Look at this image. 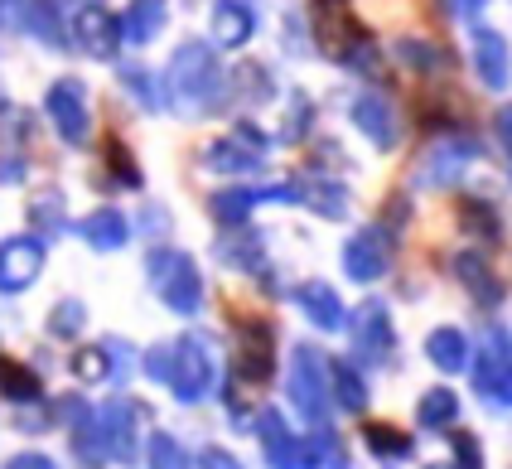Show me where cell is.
Segmentation results:
<instances>
[{
	"label": "cell",
	"mask_w": 512,
	"mask_h": 469,
	"mask_svg": "<svg viewBox=\"0 0 512 469\" xmlns=\"http://www.w3.org/2000/svg\"><path fill=\"white\" fill-rule=\"evenodd\" d=\"M459 223H464V233H479L484 242H498L503 237V223H498V213L479 199H469V204H459Z\"/></svg>",
	"instance_id": "obj_32"
},
{
	"label": "cell",
	"mask_w": 512,
	"mask_h": 469,
	"mask_svg": "<svg viewBox=\"0 0 512 469\" xmlns=\"http://www.w3.org/2000/svg\"><path fill=\"white\" fill-rule=\"evenodd\" d=\"M199 465H203V469H242V460L213 445V450H203V455H199Z\"/></svg>",
	"instance_id": "obj_46"
},
{
	"label": "cell",
	"mask_w": 512,
	"mask_h": 469,
	"mask_svg": "<svg viewBox=\"0 0 512 469\" xmlns=\"http://www.w3.org/2000/svg\"><path fill=\"white\" fill-rule=\"evenodd\" d=\"M290 402L300 407V416H310L314 426H324L329 416V387H324V363L310 344L290 353Z\"/></svg>",
	"instance_id": "obj_4"
},
{
	"label": "cell",
	"mask_w": 512,
	"mask_h": 469,
	"mask_svg": "<svg viewBox=\"0 0 512 469\" xmlns=\"http://www.w3.org/2000/svg\"><path fill=\"white\" fill-rule=\"evenodd\" d=\"M218 257L237 271H256L261 266V237L256 233H242V237H223L218 242Z\"/></svg>",
	"instance_id": "obj_31"
},
{
	"label": "cell",
	"mask_w": 512,
	"mask_h": 469,
	"mask_svg": "<svg viewBox=\"0 0 512 469\" xmlns=\"http://www.w3.org/2000/svg\"><path fill=\"white\" fill-rule=\"evenodd\" d=\"M455 276L464 281V286H469V295H474V300H484V305H498V300H503V286H498L493 266H488L484 257L474 252V247L455 257Z\"/></svg>",
	"instance_id": "obj_20"
},
{
	"label": "cell",
	"mask_w": 512,
	"mask_h": 469,
	"mask_svg": "<svg viewBox=\"0 0 512 469\" xmlns=\"http://www.w3.org/2000/svg\"><path fill=\"white\" fill-rule=\"evenodd\" d=\"M97 431L107 440V455L116 465H131L136 460V407L131 402H107L97 411Z\"/></svg>",
	"instance_id": "obj_10"
},
{
	"label": "cell",
	"mask_w": 512,
	"mask_h": 469,
	"mask_svg": "<svg viewBox=\"0 0 512 469\" xmlns=\"http://www.w3.org/2000/svg\"><path fill=\"white\" fill-rule=\"evenodd\" d=\"M416 416H421V426H430V431H440V426H455L459 397H455V392H445V387H435V392H426V397H421Z\"/></svg>",
	"instance_id": "obj_30"
},
{
	"label": "cell",
	"mask_w": 512,
	"mask_h": 469,
	"mask_svg": "<svg viewBox=\"0 0 512 469\" xmlns=\"http://www.w3.org/2000/svg\"><path fill=\"white\" fill-rule=\"evenodd\" d=\"M5 469H58V465L49 460V455H34V450H29V455H10V465Z\"/></svg>",
	"instance_id": "obj_48"
},
{
	"label": "cell",
	"mask_w": 512,
	"mask_h": 469,
	"mask_svg": "<svg viewBox=\"0 0 512 469\" xmlns=\"http://www.w3.org/2000/svg\"><path fill=\"white\" fill-rule=\"evenodd\" d=\"M150 469H189V450L170 431H160V436H150Z\"/></svg>",
	"instance_id": "obj_37"
},
{
	"label": "cell",
	"mask_w": 512,
	"mask_h": 469,
	"mask_svg": "<svg viewBox=\"0 0 512 469\" xmlns=\"http://www.w3.org/2000/svg\"><path fill=\"white\" fill-rule=\"evenodd\" d=\"M310 117H314V107H310V97H290V121H285V141H300L305 131H310Z\"/></svg>",
	"instance_id": "obj_41"
},
{
	"label": "cell",
	"mask_w": 512,
	"mask_h": 469,
	"mask_svg": "<svg viewBox=\"0 0 512 469\" xmlns=\"http://www.w3.org/2000/svg\"><path fill=\"white\" fill-rule=\"evenodd\" d=\"M426 353H430V363L445 368V373H464V368H469V339H464L459 329H450V324L430 329Z\"/></svg>",
	"instance_id": "obj_21"
},
{
	"label": "cell",
	"mask_w": 512,
	"mask_h": 469,
	"mask_svg": "<svg viewBox=\"0 0 512 469\" xmlns=\"http://www.w3.org/2000/svg\"><path fill=\"white\" fill-rule=\"evenodd\" d=\"M397 59L406 63V68H416V73L450 68V54H445L440 44H430V39H397Z\"/></svg>",
	"instance_id": "obj_26"
},
{
	"label": "cell",
	"mask_w": 512,
	"mask_h": 469,
	"mask_svg": "<svg viewBox=\"0 0 512 469\" xmlns=\"http://www.w3.org/2000/svg\"><path fill=\"white\" fill-rule=\"evenodd\" d=\"M0 392L10 397V402H39V378L29 373L25 363H15V358H0Z\"/></svg>",
	"instance_id": "obj_29"
},
{
	"label": "cell",
	"mask_w": 512,
	"mask_h": 469,
	"mask_svg": "<svg viewBox=\"0 0 512 469\" xmlns=\"http://www.w3.org/2000/svg\"><path fill=\"white\" fill-rule=\"evenodd\" d=\"M295 305L310 315V324H319V329H343V300L324 281H305L300 291H295Z\"/></svg>",
	"instance_id": "obj_19"
},
{
	"label": "cell",
	"mask_w": 512,
	"mask_h": 469,
	"mask_svg": "<svg viewBox=\"0 0 512 469\" xmlns=\"http://www.w3.org/2000/svg\"><path fill=\"white\" fill-rule=\"evenodd\" d=\"M121 88L136 92V102H141L145 112H155V107H160V97H155V88H150L145 68H121Z\"/></svg>",
	"instance_id": "obj_40"
},
{
	"label": "cell",
	"mask_w": 512,
	"mask_h": 469,
	"mask_svg": "<svg viewBox=\"0 0 512 469\" xmlns=\"http://www.w3.org/2000/svg\"><path fill=\"white\" fill-rule=\"evenodd\" d=\"M276 363V329L266 320H242V378L266 382Z\"/></svg>",
	"instance_id": "obj_14"
},
{
	"label": "cell",
	"mask_w": 512,
	"mask_h": 469,
	"mask_svg": "<svg viewBox=\"0 0 512 469\" xmlns=\"http://www.w3.org/2000/svg\"><path fill=\"white\" fill-rule=\"evenodd\" d=\"M343 63H348V68H358V73H377V54H372L368 39H363V44H358V49H353Z\"/></svg>",
	"instance_id": "obj_45"
},
{
	"label": "cell",
	"mask_w": 512,
	"mask_h": 469,
	"mask_svg": "<svg viewBox=\"0 0 512 469\" xmlns=\"http://www.w3.org/2000/svg\"><path fill=\"white\" fill-rule=\"evenodd\" d=\"M78 44H83L92 59H116L121 49V20L102 5H83L78 10Z\"/></svg>",
	"instance_id": "obj_13"
},
{
	"label": "cell",
	"mask_w": 512,
	"mask_h": 469,
	"mask_svg": "<svg viewBox=\"0 0 512 469\" xmlns=\"http://www.w3.org/2000/svg\"><path fill=\"white\" fill-rule=\"evenodd\" d=\"M20 179H25V165H20L15 155H5V160H0V184H20Z\"/></svg>",
	"instance_id": "obj_49"
},
{
	"label": "cell",
	"mask_w": 512,
	"mask_h": 469,
	"mask_svg": "<svg viewBox=\"0 0 512 469\" xmlns=\"http://www.w3.org/2000/svg\"><path fill=\"white\" fill-rule=\"evenodd\" d=\"M73 373H78L83 382H107V378H116V363H112V353H107V344L78 349V358H73Z\"/></svg>",
	"instance_id": "obj_33"
},
{
	"label": "cell",
	"mask_w": 512,
	"mask_h": 469,
	"mask_svg": "<svg viewBox=\"0 0 512 469\" xmlns=\"http://www.w3.org/2000/svg\"><path fill=\"white\" fill-rule=\"evenodd\" d=\"M107 165H112V179L116 184H126V189H136V184H141V170H136V155H131V150L121 146V141H107Z\"/></svg>",
	"instance_id": "obj_38"
},
{
	"label": "cell",
	"mask_w": 512,
	"mask_h": 469,
	"mask_svg": "<svg viewBox=\"0 0 512 469\" xmlns=\"http://www.w3.org/2000/svg\"><path fill=\"white\" fill-rule=\"evenodd\" d=\"M237 141H242L247 150H256V155H266V146H271V141L261 136V126H252V121H242V126H237Z\"/></svg>",
	"instance_id": "obj_47"
},
{
	"label": "cell",
	"mask_w": 512,
	"mask_h": 469,
	"mask_svg": "<svg viewBox=\"0 0 512 469\" xmlns=\"http://www.w3.org/2000/svg\"><path fill=\"white\" fill-rule=\"evenodd\" d=\"M83 237H87V247H97V252H116V247H126L131 223H126L121 208H92L83 223Z\"/></svg>",
	"instance_id": "obj_18"
},
{
	"label": "cell",
	"mask_w": 512,
	"mask_h": 469,
	"mask_svg": "<svg viewBox=\"0 0 512 469\" xmlns=\"http://www.w3.org/2000/svg\"><path fill=\"white\" fill-rule=\"evenodd\" d=\"M150 276H155V295L170 305L174 315H199L203 310V276L189 252L160 247V252L150 257Z\"/></svg>",
	"instance_id": "obj_2"
},
{
	"label": "cell",
	"mask_w": 512,
	"mask_h": 469,
	"mask_svg": "<svg viewBox=\"0 0 512 469\" xmlns=\"http://www.w3.org/2000/svg\"><path fill=\"white\" fill-rule=\"evenodd\" d=\"M29 218H34L39 233H58V228H63V199H58V194H39V199L29 204Z\"/></svg>",
	"instance_id": "obj_39"
},
{
	"label": "cell",
	"mask_w": 512,
	"mask_h": 469,
	"mask_svg": "<svg viewBox=\"0 0 512 469\" xmlns=\"http://www.w3.org/2000/svg\"><path fill=\"white\" fill-rule=\"evenodd\" d=\"M450 450H455V469H484V450L474 436H455Z\"/></svg>",
	"instance_id": "obj_43"
},
{
	"label": "cell",
	"mask_w": 512,
	"mask_h": 469,
	"mask_svg": "<svg viewBox=\"0 0 512 469\" xmlns=\"http://www.w3.org/2000/svg\"><path fill=\"white\" fill-rule=\"evenodd\" d=\"M368 34H363V25L348 15V10H339V5H329V10H319V44H324V54L329 59H348L358 44H363Z\"/></svg>",
	"instance_id": "obj_15"
},
{
	"label": "cell",
	"mask_w": 512,
	"mask_h": 469,
	"mask_svg": "<svg viewBox=\"0 0 512 469\" xmlns=\"http://www.w3.org/2000/svg\"><path fill=\"white\" fill-rule=\"evenodd\" d=\"M474 160H484L479 136H469V131H440V136L426 146V155H421L416 179H421L426 189H445V184H455Z\"/></svg>",
	"instance_id": "obj_3"
},
{
	"label": "cell",
	"mask_w": 512,
	"mask_h": 469,
	"mask_svg": "<svg viewBox=\"0 0 512 469\" xmlns=\"http://www.w3.org/2000/svg\"><path fill=\"white\" fill-rule=\"evenodd\" d=\"M165 5H155V0H141V5H131L126 15H121V39H131V44H150L155 34L165 30Z\"/></svg>",
	"instance_id": "obj_24"
},
{
	"label": "cell",
	"mask_w": 512,
	"mask_h": 469,
	"mask_svg": "<svg viewBox=\"0 0 512 469\" xmlns=\"http://www.w3.org/2000/svg\"><path fill=\"white\" fill-rule=\"evenodd\" d=\"M300 450H305V469H329L339 465V436L324 426V431H314L310 440H300Z\"/></svg>",
	"instance_id": "obj_34"
},
{
	"label": "cell",
	"mask_w": 512,
	"mask_h": 469,
	"mask_svg": "<svg viewBox=\"0 0 512 469\" xmlns=\"http://www.w3.org/2000/svg\"><path fill=\"white\" fill-rule=\"evenodd\" d=\"M165 88H170L174 107L189 112V117L223 107V73H218V59L208 54V44H184L174 54L170 73H165Z\"/></svg>",
	"instance_id": "obj_1"
},
{
	"label": "cell",
	"mask_w": 512,
	"mask_h": 469,
	"mask_svg": "<svg viewBox=\"0 0 512 469\" xmlns=\"http://www.w3.org/2000/svg\"><path fill=\"white\" fill-rule=\"evenodd\" d=\"M145 373L155 382H170L174 378V349L170 344H155V349L145 353Z\"/></svg>",
	"instance_id": "obj_42"
},
{
	"label": "cell",
	"mask_w": 512,
	"mask_h": 469,
	"mask_svg": "<svg viewBox=\"0 0 512 469\" xmlns=\"http://www.w3.org/2000/svg\"><path fill=\"white\" fill-rule=\"evenodd\" d=\"M203 165H208V170H223V175H242V170H256V165H261V155L247 150L237 136H223V141H213V146L203 150Z\"/></svg>",
	"instance_id": "obj_22"
},
{
	"label": "cell",
	"mask_w": 512,
	"mask_h": 469,
	"mask_svg": "<svg viewBox=\"0 0 512 469\" xmlns=\"http://www.w3.org/2000/svg\"><path fill=\"white\" fill-rule=\"evenodd\" d=\"M435 469H455V465H435Z\"/></svg>",
	"instance_id": "obj_53"
},
{
	"label": "cell",
	"mask_w": 512,
	"mask_h": 469,
	"mask_svg": "<svg viewBox=\"0 0 512 469\" xmlns=\"http://www.w3.org/2000/svg\"><path fill=\"white\" fill-rule=\"evenodd\" d=\"M261 440H266V460L271 469H305V450H300V440L285 431L281 411H261Z\"/></svg>",
	"instance_id": "obj_16"
},
{
	"label": "cell",
	"mask_w": 512,
	"mask_h": 469,
	"mask_svg": "<svg viewBox=\"0 0 512 469\" xmlns=\"http://www.w3.org/2000/svg\"><path fill=\"white\" fill-rule=\"evenodd\" d=\"M498 136H503V146H508V155H512V102L498 107Z\"/></svg>",
	"instance_id": "obj_50"
},
{
	"label": "cell",
	"mask_w": 512,
	"mask_h": 469,
	"mask_svg": "<svg viewBox=\"0 0 512 469\" xmlns=\"http://www.w3.org/2000/svg\"><path fill=\"white\" fill-rule=\"evenodd\" d=\"M387 266H392V233H387V228H363V233L348 237L343 271H348L353 281H377Z\"/></svg>",
	"instance_id": "obj_8"
},
{
	"label": "cell",
	"mask_w": 512,
	"mask_h": 469,
	"mask_svg": "<svg viewBox=\"0 0 512 469\" xmlns=\"http://www.w3.org/2000/svg\"><path fill=\"white\" fill-rule=\"evenodd\" d=\"M305 194V204L319 213V218H348V189L343 184H334V179H324V184H300Z\"/></svg>",
	"instance_id": "obj_28"
},
{
	"label": "cell",
	"mask_w": 512,
	"mask_h": 469,
	"mask_svg": "<svg viewBox=\"0 0 512 469\" xmlns=\"http://www.w3.org/2000/svg\"><path fill=\"white\" fill-rule=\"evenodd\" d=\"M83 324H87L83 300H58L54 310H49V334H54V339H73Z\"/></svg>",
	"instance_id": "obj_35"
},
{
	"label": "cell",
	"mask_w": 512,
	"mask_h": 469,
	"mask_svg": "<svg viewBox=\"0 0 512 469\" xmlns=\"http://www.w3.org/2000/svg\"><path fill=\"white\" fill-rule=\"evenodd\" d=\"M0 15H5V10H0Z\"/></svg>",
	"instance_id": "obj_54"
},
{
	"label": "cell",
	"mask_w": 512,
	"mask_h": 469,
	"mask_svg": "<svg viewBox=\"0 0 512 469\" xmlns=\"http://www.w3.org/2000/svg\"><path fill=\"white\" fill-rule=\"evenodd\" d=\"M329 382H334V402L339 407H348V411L368 407V382H363V373L348 358H329Z\"/></svg>",
	"instance_id": "obj_23"
},
{
	"label": "cell",
	"mask_w": 512,
	"mask_h": 469,
	"mask_svg": "<svg viewBox=\"0 0 512 469\" xmlns=\"http://www.w3.org/2000/svg\"><path fill=\"white\" fill-rule=\"evenodd\" d=\"M174 397L179 402H203V392L213 387V349L203 344V334H184L174 344Z\"/></svg>",
	"instance_id": "obj_5"
},
{
	"label": "cell",
	"mask_w": 512,
	"mask_h": 469,
	"mask_svg": "<svg viewBox=\"0 0 512 469\" xmlns=\"http://www.w3.org/2000/svg\"><path fill=\"white\" fill-rule=\"evenodd\" d=\"M39 271H44V237L20 233L0 242V291L5 295L29 291L39 281Z\"/></svg>",
	"instance_id": "obj_7"
},
{
	"label": "cell",
	"mask_w": 512,
	"mask_h": 469,
	"mask_svg": "<svg viewBox=\"0 0 512 469\" xmlns=\"http://www.w3.org/2000/svg\"><path fill=\"white\" fill-rule=\"evenodd\" d=\"M363 440H368L377 455H387V460H397V455H411V440L401 436L397 426H387V421H372L368 431H363Z\"/></svg>",
	"instance_id": "obj_36"
},
{
	"label": "cell",
	"mask_w": 512,
	"mask_h": 469,
	"mask_svg": "<svg viewBox=\"0 0 512 469\" xmlns=\"http://www.w3.org/2000/svg\"><path fill=\"white\" fill-rule=\"evenodd\" d=\"M15 20L25 25V30H34L44 44H54V49H63L68 44V34H63V20H58L54 5H20L15 10Z\"/></svg>",
	"instance_id": "obj_25"
},
{
	"label": "cell",
	"mask_w": 512,
	"mask_h": 469,
	"mask_svg": "<svg viewBox=\"0 0 512 469\" xmlns=\"http://www.w3.org/2000/svg\"><path fill=\"white\" fill-rule=\"evenodd\" d=\"M353 121H358V131H363L377 150H392L401 141L397 112H392V102H387L382 92H358V97H353Z\"/></svg>",
	"instance_id": "obj_9"
},
{
	"label": "cell",
	"mask_w": 512,
	"mask_h": 469,
	"mask_svg": "<svg viewBox=\"0 0 512 469\" xmlns=\"http://www.w3.org/2000/svg\"><path fill=\"white\" fill-rule=\"evenodd\" d=\"M392 315H387V305L382 300H363L358 305V320H353V344H358V353L363 358H387L392 353Z\"/></svg>",
	"instance_id": "obj_11"
},
{
	"label": "cell",
	"mask_w": 512,
	"mask_h": 469,
	"mask_svg": "<svg viewBox=\"0 0 512 469\" xmlns=\"http://www.w3.org/2000/svg\"><path fill=\"white\" fill-rule=\"evenodd\" d=\"M252 204H256L252 189H218V194L208 199V213H213L218 223H228V228H242L247 213H252Z\"/></svg>",
	"instance_id": "obj_27"
},
{
	"label": "cell",
	"mask_w": 512,
	"mask_h": 469,
	"mask_svg": "<svg viewBox=\"0 0 512 469\" xmlns=\"http://www.w3.org/2000/svg\"><path fill=\"white\" fill-rule=\"evenodd\" d=\"M0 136H20V141L29 136V121L20 107H0Z\"/></svg>",
	"instance_id": "obj_44"
},
{
	"label": "cell",
	"mask_w": 512,
	"mask_h": 469,
	"mask_svg": "<svg viewBox=\"0 0 512 469\" xmlns=\"http://www.w3.org/2000/svg\"><path fill=\"white\" fill-rule=\"evenodd\" d=\"M252 34H256V10L252 5H237V0L213 5V39H218L223 49H242Z\"/></svg>",
	"instance_id": "obj_17"
},
{
	"label": "cell",
	"mask_w": 512,
	"mask_h": 469,
	"mask_svg": "<svg viewBox=\"0 0 512 469\" xmlns=\"http://www.w3.org/2000/svg\"><path fill=\"white\" fill-rule=\"evenodd\" d=\"M445 10H450L455 20H469V15H479V5H445Z\"/></svg>",
	"instance_id": "obj_52"
},
{
	"label": "cell",
	"mask_w": 512,
	"mask_h": 469,
	"mask_svg": "<svg viewBox=\"0 0 512 469\" xmlns=\"http://www.w3.org/2000/svg\"><path fill=\"white\" fill-rule=\"evenodd\" d=\"M474 73L488 92H503L512 83V54H508V39L498 30H479L474 34Z\"/></svg>",
	"instance_id": "obj_12"
},
{
	"label": "cell",
	"mask_w": 512,
	"mask_h": 469,
	"mask_svg": "<svg viewBox=\"0 0 512 469\" xmlns=\"http://www.w3.org/2000/svg\"><path fill=\"white\" fill-rule=\"evenodd\" d=\"M493 402H498V407H512V368H508V378H503V387L493 392Z\"/></svg>",
	"instance_id": "obj_51"
},
{
	"label": "cell",
	"mask_w": 512,
	"mask_h": 469,
	"mask_svg": "<svg viewBox=\"0 0 512 469\" xmlns=\"http://www.w3.org/2000/svg\"><path fill=\"white\" fill-rule=\"evenodd\" d=\"M44 112L54 121V131L68 146H83L87 131H92V112H87V92L78 78H58L49 97H44Z\"/></svg>",
	"instance_id": "obj_6"
}]
</instances>
